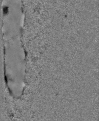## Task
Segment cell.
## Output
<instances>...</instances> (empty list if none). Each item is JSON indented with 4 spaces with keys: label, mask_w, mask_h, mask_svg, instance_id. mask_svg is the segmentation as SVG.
Wrapping results in <instances>:
<instances>
[{
    "label": "cell",
    "mask_w": 99,
    "mask_h": 121,
    "mask_svg": "<svg viewBox=\"0 0 99 121\" xmlns=\"http://www.w3.org/2000/svg\"><path fill=\"white\" fill-rule=\"evenodd\" d=\"M27 67L97 66L99 0H24Z\"/></svg>",
    "instance_id": "1"
}]
</instances>
